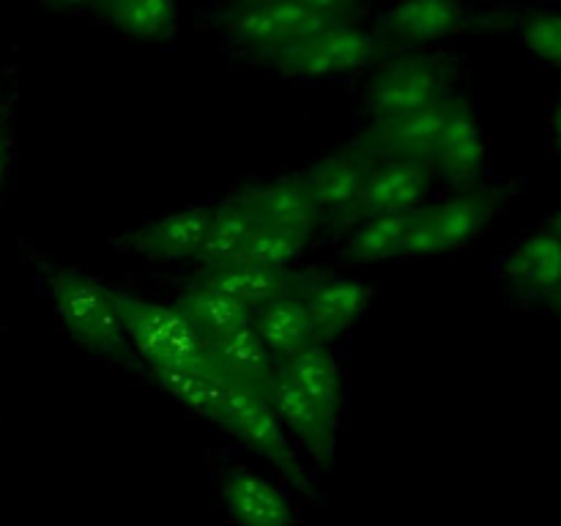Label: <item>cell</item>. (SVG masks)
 <instances>
[{
    "mask_svg": "<svg viewBox=\"0 0 561 526\" xmlns=\"http://www.w3.org/2000/svg\"><path fill=\"white\" fill-rule=\"evenodd\" d=\"M463 60L442 47L392 49L367 77L362 113L367 121L416 113L460 96Z\"/></svg>",
    "mask_w": 561,
    "mask_h": 526,
    "instance_id": "obj_1",
    "label": "cell"
},
{
    "mask_svg": "<svg viewBox=\"0 0 561 526\" xmlns=\"http://www.w3.org/2000/svg\"><path fill=\"white\" fill-rule=\"evenodd\" d=\"M387 53L392 49L373 27L362 25L359 20H340L277 49L257 66H266L285 80H343L370 71Z\"/></svg>",
    "mask_w": 561,
    "mask_h": 526,
    "instance_id": "obj_2",
    "label": "cell"
},
{
    "mask_svg": "<svg viewBox=\"0 0 561 526\" xmlns=\"http://www.w3.org/2000/svg\"><path fill=\"white\" fill-rule=\"evenodd\" d=\"M340 20L343 16L318 14L296 0H225L206 16L211 31L252 64Z\"/></svg>",
    "mask_w": 561,
    "mask_h": 526,
    "instance_id": "obj_3",
    "label": "cell"
},
{
    "mask_svg": "<svg viewBox=\"0 0 561 526\" xmlns=\"http://www.w3.org/2000/svg\"><path fill=\"white\" fill-rule=\"evenodd\" d=\"M507 184H471L438 203L416 208L405 230L403 258H436L458 252L482 236L507 197Z\"/></svg>",
    "mask_w": 561,
    "mask_h": 526,
    "instance_id": "obj_4",
    "label": "cell"
},
{
    "mask_svg": "<svg viewBox=\"0 0 561 526\" xmlns=\"http://www.w3.org/2000/svg\"><path fill=\"white\" fill-rule=\"evenodd\" d=\"M47 290L55 316L75 343L99 356L124 359L129 354L113 285L75 268H47Z\"/></svg>",
    "mask_w": 561,
    "mask_h": 526,
    "instance_id": "obj_5",
    "label": "cell"
},
{
    "mask_svg": "<svg viewBox=\"0 0 561 526\" xmlns=\"http://www.w3.org/2000/svg\"><path fill=\"white\" fill-rule=\"evenodd\" d=\"M217 425L225 427L250 453L261 455L290 485L310 491V474H307L305 458H301L299 447L290 442L283 422L274 414L272 403H268L261 389L228 381V395H225L222 416H219Z\"/></svg>",
    "mask_w": 561,
    "mask_h": 526,
    "instance_id": "obj_6",
    "label": "cell"
},
{
    "mask_svg": "<svg viewBox=\"0 0 561 526\" xmlns=\"http://www.w3.org/2000/svg\"><path fill=\"white\" fill-rule=\"evenodd\" d=\"M370 27L389 49L442 47L455 36L480 33V11L469 0H389Z\"/></svg>",
    "mask_w": 561,
    "mask_h": 526,
    "instance_id": "obj_7",
    "label": "cell"
},
{
    "mask_svg": "<svg viewBox=\"0 0 561 526\" xmlns=\"http://www.w3.org/2000/svg\"><path fill=\"white\" fill-rule=\"evenodd\" d=\"M115 305L131 354L140 356L146 367L179 362L206 351V338L175 305L148 301L124 288H115Z\"/></svg>",
    "mask_w": 561,
    "mask_h": 526,
    "instance_id": "obj_8",
    "label": "cell"
},
{
    "mask_svg": "<svg viewBox=\"0 0 561 526\" xmlns=\"http://www.w3.org/2000/svg\"><path fill=\"white\" fill-rule=\"evenodd\" d=\"M370 168L373 159L356 146H348L301 170L307 190H310L318 214H321V222L334 225L340 230L354 228L356 206H359Z\"/></svg>",
    "mask_w": 561,
    "mask_h": 526,
    "instance_id": "obj_9",
    "label": "cell"
},
{
    "mask_svg": "<svg viewBox=\"0 0 561 526\" xmlns=\"http://www.w3.org/2000/svg\"><path fill=\"white\" fill-rule=\"evenodd\" d=\"M427 162H431L433 175L447 184L460 186V190L480 184L488 168V137L474 110L460 96L449 102L442 135Z\"/></svg>",
    "mask_w": 561,
    "mask_h": 526,
    "instance_id": "obj_10",
    "label": "cell"
},
{
    "mask_svg": "<svg viewBox=\"0 0 561 526\" xmlns=\"http://www.w3.org/2000/svg\"><path fill=\"white\" fill-rule=\"evenodd\" d=\"M299 296L307 307L318 343H332L359 323L373 305V288L343 274L299 277Z\"/></svg>",
    "mask_w": 561,
    "mask_h": 526,
    "instance_id": "obj_11",
    "label": "cell"
},
{
    "mask_svg": "<svg viewBox=\"0 0 561 526\" xmlns=\"http://www.w3.org/2000/svg\"><path fill=\"white\" fill-rule=\"evenodd\" d=\"M453 99L433 104V107L416 110V113L367 121V126L351 146L367 153L373 162H381V159H431Z\"/></svg>",
    "mask_w": 561,
    "mask_h": 526,
    "instance_id": "obj_12",
    "label": "cell"
},
{
    "mask_svg": "<svg viewBox=\"0 0 561 526\" xmlns=\"http://www.w3.org/2000/svg\"><path fill=\"white\" fill-rule=\"evenodd\" d=\"M433 175L427 159H381L373 162L356 206V222L378 214H414L427 203Z\"/></svg>",
    "mask_w": 561,
    "mask_h": 526,
    "instance_id": "obj_13",
    "label": "cell"
},
{
    "mask_svg": "<svg viewBox=\"0 0 561 526\" xmlns=\"http://www.w3.org/2000/svg\"><path fill=\"white\" fill-rule=\"evenodd\" d=\"M499 272L515 294L540 307L561 288V239L548 228L518 236L504 252Z\"/></svg>",
    "mask_w": 561,
    "mask_h": 526,
    "instance_id": "obj_14",
    "label": "cell"
},
{
    "mask_svg": "<svg viewBox=\"0 0 561 526\" xmlns=\"http://www.w3.org/2000/svg\"><path fill=\"white\" fill-rule=\"evenodd\" d=\"M263 395H266L274 414L283 422L290 442L299 447V453L310 455L316 464H332L334 449H337V422H334L332 416L323 414L305 392H299V389L279 373V367L277 373H274L272 381L266 384Z\"/></svg>",
    "mask_w": 561,
    "mask_h": 526,
    "instance_id": "obj_15",
    "label": "cell"
},
{
    "mask_svg": "<svg viewBox=\"0 0 561 526\" xmlns=\"http://www.w3.org/2000/svg\"><path fill=\"white\" fill-rule=\"evenodd\" d=\"M225 510L239 526H294V499L250 466H225L219 471Z\"/></svg>",
    "mask_w": 561,
    "mask_h": 526,
    "instance_id": "obj_16",
    "label": "cell"
},
{
    "mask_svg": "<svg viewBox=\"0 0 561 526\" xmlns=\"http://www.w3.org/2000/svg\"><path fill=\"white\" fill-rule=\"evenodd\" d=\"M214 206H190L168 211L140 225L124 239V250L148 261H195L203 244Z\"/></svg>",
    "mask_w": 561,
    "mask_h": 526,
    "instance_id": "obj_17",
    "label": "cell"
},
{
    "mask_svg": "<svg viewBox=\"0 0 561 526\" xmlns=\"http://www.w3.org/2000/svg\"><path fill=\"white\" fill-rule=\"evenodd\" d=\"M146 370L175 403H181L201 420L217 425L219 416H222L225 395H228V378L208 362L206 351L179 362L146 367Z\"/></svg>",
    "mask_w": 561,
    "mask_h": 526,
    "instance_id": "obj_18",
    "label": "cell"
},
{
    "mask_svg": "<svg viewBox=\"0 0 561 526\" xmlns=\"http://www.w3.org/2000/svg\"><path fill=\"white\" fill-rule=\"evenodd\" d=\"M482 33H513L542 66L561 71V9L553 5H502L480 11Z\"/></svg>",
    "mask_w": 561,
    "mask_h": 526,
    "instance_id": "obj_19",
    "label": "cell"
},
{
    "mask_svg": "<svg viewBox=\"0 0 561 526\" xmlns=\"http://www.w3.org/2000/svg\"><path fill=\"white\" fill-rule=\"evenodd\" d=\"M236 201L244 203L252 217L261 225H279V228H299L316 233L321 228V214L307 190L305 175H285V179L266 181V184L247 186L236 192Z\"/></svg>",
    "mask_w": 561,
    "mask_h": 526,
    "instance_id": "obj_20",
    "label": "cell"
},
{
    "mask_svg": "<svg viewBox=\"0 0 561 526\" xmlns=\"http://www.w3.org/2000/svg\"><path fill=\"white\" fill-rule=\"evenodd\" d=\"M85 11L121 36L142 44H168L179 33L175 0H88Z\"/></svg>",
    "mask_w": 561,
    "mask_h": 526,
    "instance_id": "obj_21",
    "label": "cell"
},
{
    "mask_svg": "<svg viewBox=\"0 0 561 526\" xmlns=\"http://www.w3.org/2000/svg\"><path fill=\"white\" fill-rule=\"evenodd\" d=\"M279 373L340 425L345 409V376L337 354L327 343H316L279 362Z\"/></svg>",
    "mask_w": 561,
    "mask_h": 526,
    "instance_id": "obj_22",
    "label": "cell"
},
{
    "mask_svg": "<svg viewBox=\"0 0 561 526\" xmlns=\"http://www.w3.org/2000/svg\"><path fill=\"white\" fill-rule=\"evenodd\" d=\"M206 356L230 384H244L261 392L279 367L252 323L206 340Z\"/></svg>",
    "mask_w": 561,
    "mask_h": 526,
    "instance_id": "obj_23",
    "label": "cell"
},
{
    "mask_svg": "<svg viewBox=\"0 0 561 526\" xmlns=\"http://www.w3.org/2000/svg\"><path fill=\"white\" fill-rule=\"evenodd\" d=\"M197 279L222 290L225 296L250 307L252 312H257L268 301L279 299V296L290 294L299 285V274L294 268H272L250 261H236L228 263V266L208 268V272H201Z\"/></svg>",
    "mask_w": 561,
    "mask_h": 526,
    "instance_id": "obj_24",
    "label": "cell"
},
{
    "mask_svg": "<svg viewBox=\"0 0 561 526\" xmlns=\"http://www.w3.org/2000/svg\"><path fill=\"white\" fill-rule=\"evenodd\" d=\"M252 327H255L263 345L272 351V356L277 362L290 359V356H296L299 351L318 343L316 329H312L307 307L299 296V285H296L290 294L279 296V299L261 307V310L255 312V318H252Z\"/></svg>",
    "mask_w": 561,
    "mask_h": 526,
    "instance_id": "obj_25",
    "label": "cell"
},
{
    "mask_svg": "<svg viewBox=\"0 0 561 526\" xmlns=\"http://www.w3.org/2000/svg\"><path fill=\"white\" fill-rule=\"evenodd\" d=\"M255 228L257 219L252 217V211L244 203H239L236 197L217 203L206 236H203L201 250L195 255V263L201 266V272L241 261V252H244L247 241H250Z\"/></svg>",
    "mask_w": 561,
    "mask_h": 526,
    "instance_id": "obj_26",
    "label": "cell"
},
{
    "mask_svg": "<svg viewBox=\"0 0 561 526\" xmlns=\"http://www.w3.org/2000/svg\"><path fill=\"white\" fill-rule=\"evenodd\" d=\"M173 305L184 312L186 321L206 340L219 338L225 332H233L239 327H247L255 318V312L250 307L239 305L236 299L225 296L222 290L203 283V279H195V283L186 285Z\"/></svg>",
    "mask_w": 561,
    "mask_h": 526,
    "instance_id": "obj_27",
    "label": "cell"
},
{
    "mask_svg": "<svg viewBox=\"0 0 561 526\" xmlns=\"http://www.w3.org/2000/svg\"><path fill=\"white\" fill-rule=\"evenodd\" d=\"M409 219L411 214H378V217L359 219L345 239L343 255L356 263H381L389 258H403Z\"/></svg>",
    "mask_w": 561,
    "mask_h": 526,
    "instance_id": "obj_28",
    "label": "cell"
},
{
    "mask_svg": "<svg viewBox=\"0 0 561 526\" xmlns=\"http://www.w3.org/2000/svg\"><path fill=\"white\" fill-rule=\"evenodd\" d=\"M310 239L312 230L279 228V225L257 222L250 241H247L244 252H241V261L261 263V266L272 268H290L301 255H305Z\"/></svg>",
    "mask_w": 561,
    "mask_h": 526,
    "instance_id": "obj_29",
    "label": "cell"
},
{
    "mask_svg": "<svg viewBox=\"0 0 561 526\" xmlns=\"http://www.w3.org/2000/svg\"><path fill=\"white\" fill-rule=\"evenodd\" d=\"M16 148V91L14 82H0V190L9 181Z\"/></svg>",
    "mask_w": 561,
    "mask_h": 526,
    "instance_id": "obj_30",
    "label": "cell"
},
{
    "mask_svg": "<svg viewBox=\"0 0 561 526\" xmlns=\"http://www.w3.org/2000/svg\"><path fill=\"white\" fill-rule=\"evenodd\" d=\"M548 137H551L553 153L561 157V93H559L557 102H553L551 118H548Z\"/></svg>",
    "mask_w": 561,
    "mask_h": 526,
    "instance_id": "obj_31",
    "label": "cell"
},
{
    "mask_svg": "<svg viewBox=\"0 0 561 526\" xmlns=\"http://www.w3.org/2000/svg\"><path fill=\"white\" fill-rule=\"evenodd\" d=\"M42 3L44 9H53V11H64V14H71V11H85L88 0H36Z\"/></svg>",
    "mask_w": 561,
    "mask_h": 526,
    "instance_id": "obj_32",
    "label": "cell"
},
{
    "mask_svg": "<svg viewBox=\"0 0 561 526\" xmlns=\"http://www.w3.org/2000/svg\"><path fill=\"white\" fill-rule=\"evenodd\" d=\"M540 307H546V310L548 312H551V316L553 318H557V321L561 323V288L557 290V294H553V296H548V299L546 301H542V305Z\"/></svg>",
    "mask_w": 561,
    "mask_h": 526,
    "instance_id": "obj_33",
    "label": "cell"
},
{
    "mask_svg": "<svg viewBox=\"0 0 561 526\" xmlns=\"http://www.w3.org/2000/svg\"><path fill=\"white\" fill-rule=\"evenodd\" d=\"M542 228H548L553 236H559V239H561V208H559V211H553L551 217H548V222L542 225Z\"/></svg>",
    "mask_w": 561,
    "mask_h": 526,
    "instance_id": "obj_34",
    "label": "cell"
}]
</instances>
